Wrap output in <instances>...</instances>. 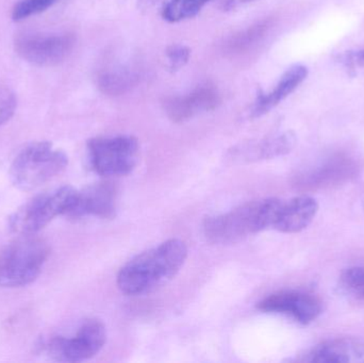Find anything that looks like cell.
Wrapping results in <instances>:
<instances>
[{
  "label": "cell",
  "instance_id": "7a4b0ae2",
  "mask_svg": "<svg viewBox=\"0 0 364 363\" xmlns=\"http://www.w3.org/2000/svg\"><path fill=\"white\" fill-rule=\"evenodd\" d=\"M282 200L267 198L242 205L224 215L209 217L203 222V234L212 244L240 242L250 234L274 229Z\"/></svg>",
  "mask_w": 364,
  "mask_h": 363
},
{
  "label": "cell",
  "instance_id": "d6986e66",
  "mask_svg": "<svg viewBox=\"0 0 364 363\" xmlns=\"http://www.w3.org/2000/svg\"><path fill=\"white\" fill-rule=\"evenodd\" d=\"M59 0H19L12 10L13 21H19L40 14L51 8Z\"/></svg>",
  "mask_w": 364,
  "mask_h": 363
},
{
  "label": "cell",
  "instance_id": "5bb4252c",
  "mask_svg": "<svg viewBox=\"0 0 364 363\" xmlns=\"http://www.w3.org/2000/svg\"><path fill=\"white\" fill-rule=\"evenodd\" d=\"M318 211V202L310 196H297L288 202L282 200L274 229L284 234L303 232L312 223Z\"/></svg>",
  "mask_w": 364,
  "mask_h": 363
},
{
  "label": "cell",
  "instance_id": "9c48e42d",
  "mask_svg": "<svg viewBox=\"0 0 364 363\" xmlns=\"http://www.w3.org/2000/svg\"><path fill=\"white\" fill-rule=\"evenodd\" d=\"M258 309L265 313L287 315L301 325H308L320 317L322 303L308 292L282 291L261 300Z\"/></svg>",
  "mask_w": 364,
  "mask_h": 363
},
{
  "label": "cell",
  "instance_id": "3957f363",
  "mask_svg": "<svg viewBox=\"0 0 364 363\" xmlns=\"http://www.w3.org/2000/svg\"><path fill=\"white\" fill-rule=\"evenodd\" d=\"M50 255V247L36 234L21 236L0 251V287L19 288L33 283Z\"/></svg>",
  "mask_w": 364,
  "mask_h": 363
},
{
  "label": "cell",
  "instance_id": "603a6c76",
  "mask_svg": "<svg viewBox=\"0 0 364 363\" xmlns=\"http://www.w3.org/2000/svg\"><path fill=\"white\" fill-rule=\"evenodd\" d=\"M343 64L352 72L364 74V49L344 55Z\"/></svg>",
  "mask_w": 364,
  "mask_h": 363
},
{
  "label": "cell",
  "instance_id": "8992f818",
  "mask_svg": "<svg viewBox=\"0 0 364 363\" xmlns=\"http://www.w3.org/2000/svg\"><path fill=\"white\" fill-rule=\"evenodd\" d=\"M92 168L100 176L130 174L139 159V142L134 136H100L87 142Z\"/></svg>",
  "mask_w": 364,
  "mask_h": 363
},
{
  "label": "cell",
  "instance_id": "4fadbf2b",
  "mask_svg": "<svg viewBox=\"0 0 364 363\" xmlns=\"http://www.w3.org/2000/svg\"><path fill=\"white\" fill-rule=\"evenodd\" d=\"M296 144L293 132H284L259 142L240 145L231 151V159L239 162H255L273 159L291 153Z\"/></svg>",
  "mask_w": 364,
  "mask_h": 363
},
{
  "label": "cell",
  "instance_id": "277c9868",
  "mask_svg": "<svg viewBox=\"0 0 364 363\" xmlns=\"http://www.w3.org/2000/svg\"><path fill=\"white\" fill-rule=\"evenodd\" d=\"M68 164L64 151L49 142H34L26 146L13 160L10 178L23 191H31L61 174Z\"/></svg>",
  "mask_w": 364,
  "mask_h": 363
},
{
  "label": "cell",
  "instance_id": "7402d4cb",
  "mask_svg": "<svg viewBox=\"0 0 364 363\" xmlns=\"http://www.w3.org/2000/svg\"><path fill=\"white\" fill-rule=\"evenodd\" d=\"M265 26L258 25L250 28L244 31L240 36H235L230 43V47L235 50L241 51L243 49L250 48V46L254 45L260 38L261 34L264 32Z\"/></svg>",
  "mask_w": 364,
  "mask_h": 363
},
{
  "label": "cell",
  "instance_id": "e0dca14e",
  "mask_svg": "<svg viewBox=\"0 0 364 363\" xmlns=\"http://www.w3.org/2000/svg\"><path fill=\"white\" fill-rule=\"evenodd\" d=\"M212 0H168L162 9V18L168 23H181L196 16Z\"/></svg>",
  "mask_w": 364,
  "mask_h": 363
},
{
  "label": "cell",
  "instance_id": "44dd1931",
  "mask_svg": "<svg viewBox=\"0 0 364 363\" xmlns=\"http://www.w3.org/2000/svg\"><path fill=\"white\" fill-rule=\"evenodd\" d=\"M17 100L10 87L0 82V126L6 124L16 110Z\"/></svg>",
  "mask_w": 364,
  "mask_h": 363
},
{
  "label": "cell",
  "instance_id": "9a60e30c",
  "mask_svg": "<svg viewBox=\"0 0 364 363\" xmlns=\"http://www.w3.org/2000/svg\"><path fill=\"white\" fill-rule=\"evenodd\" d=\"M307 76L308 70L305 66L299 64L291 66L280 77L273 90L269 93L261 92L258 94L252 107V117H260L273 110L280 102L289 97L304 82Z\"/></svg>",
  "mask_w": 364,
  "mask_h": 363
},
{
  "label": "cell",
  "instance_id": "52a82bcc",
  "mask_svg": "<svg viewBox=\"0 0 364 363\" xmlns=\"http://www.w3.org/2000/svg\"><path fill=\"white\" fill-rule=\"evenodd\" d=\"M76 45L72 33H44L23 32L15 38L14 48L17 55L38 66H53L70 57Z\"/></svg>",
  "mask_w": 364,
  "mask_h": 363
},
{
  "label": "cell",
  "instance_id": "8fae6325",
  "mask_svg": "<svg viewBox=\"0 0 364 363\" xmlns=\"http://www.w3.org/2000/svg\"><path fill=\"white\" fill-rule=\"evenodd\" d=\"M117 210V189L110 183L90 185L79 192L76 202L68 217L93 215L100 219H112Z\"/></svg>",
  "mask_w": 364,
  "mask_h": 363
},
{
  "label": "cell",
  "instance_id": "ba28073f",
  "mask_svg": "<svg viewBox=\"0 0 364 363\" xmlns=\"http://www.w3.org/2000/svg\"><path fill=\"white\" fill-rule=\"evenodd\" d=\"M106 337L104 324L98 320H89L79 328L74 338L55 337L45 345V351L57 362H85L100 353L106 343Z\"/></svg>",
  "mask_w": 364,
  "mask_h": 363
},
{
  "label": "cell",
  "instance_id": "6da1fadb",
  "mask_svg": "<svg viewBox=\"0 0 364 363\" xmlns=\"http://www.w3.org/2000/svg\"><path fill=\"white\" fill-rule=\"evenodd\" d=\"M188 257L186 243L171 239L130 260L117 275V287L126 296L151 293L170 283Z\"/></svg>",
  "mask_w": 364,
  "mask_h": 363
},
{
  "label": "cell",
  "instance_id": "ffe728a7",
  "mask_svg": "<svg viewBox=\"0 0 364 363\" xmlns=\"http://www.w3.org/2000/svg\"><path fill=\"white\" fill-rule=\"evenodd\" d=\"M191 57V50L188 47L181 44H173L168 46L166 50V62L168 67L173 72L181 70Z\"/></svg>",
  "mask_w": 364,
  "mask_h": 363
},
{
  "label": "cell",
  "instance_id": "ac0fdd59",
  "mask_svg": "<svg viewBox=\"0 0 364 363\" xmlns=\"http://www.w3.org/2000/svg\"><path fill=\"white\" fill-rule=\"evenodd\" d=\"M339 290L348 300L364 306V266L344 271L340 276Z\"/></svg>",
  "mask_w": 364,
  "mask_h": 363
},
{
  "label": "cell",
  "instance_id": "7c38bea8",
  "mask_svg": "<svg viewBox=\"0 0 364 363\" xmlns=\"http://www.w3.org/2000/svg\"><path fill=\"white\" fill-rule=\"evenodd\" d=\"M301 362L364 363V340L348 337L325 341L312 349Z\"/></svg>",
  "mask_w": 364,
  "mask_h": 363
},
{
  "label": "cell",
  "instance_id": "2e32d148",
  "mask_svg": "<svg viewBox=\"0 0 364 363\" xmlns=\"http://www.w3.org/2000/svg\"><path fill=\"white\" fill-rule=\"evenodd\" d=\"M97 87L108 96H121L129 92L139 81V72L126 65H117L100 70L97 75Z\"/></svg>",
  "mask_w": 364,
  "mask_h": 363
},
{
  "label": "cell",
  "instance_id": "30bf717a",
  "mask_svg": "<svg viewBox=\"0 0 364 363\" xmlns=\"http://www.w3.org/2000/svg\"><path fill=\"white\" fill-rule=\"evenodd\" d=\"M220 104V92L215 85L205 83L190 93L168 98L164 102V111L171 121L181 124L200 113L214 110Z\"/></svg>",
  "mask_w": 364,
  "mask_h": 363
},
{
  "label": "cell",
  "instance_id": "cb8c5ba5",
  "mask_svg": "<svg viewBox=\"0 0 364 363\" xmlns=\"http://www.w3.org/2000/svg\"><path fill=\"white\" fill-rule=\"evenodd\" d=\"M255 1V0H226V4H224L225 9H232L240 4H247V2Z\"/></svg>",
  "mask_w": 364,
  "mask_h": 363
},
{
  "label": "cell",
  "instance_id": "5b68a950",
  "mask_svg": "<svg viewBox=\"0 0 364 363\" xmlns=\"http://www.w3.org/2000/svg\"><path fill=\"white\" fill-rule=\"evenodd\" d=\"M77 195V190L65 185L32 198L11 215L10 229L21 236L38 234L55 217L68 215L76 202Z\"/></svg>",
  "mask_w": 364,
  "mask_h": 363
}]
</instances>
